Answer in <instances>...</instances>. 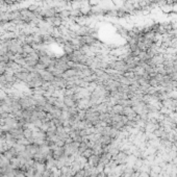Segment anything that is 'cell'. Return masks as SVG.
I'll use <instances>...</instances> for the list:
<instances>
[{
  "mask_svg": "<svg viewBox=\"0 0 177 177\" xmlns=\"http://www.w3.org/2000/svg\"><path fill=\"white\" fill-rule=\"evenodd\" d=\"M17 143L26 147L27 145H29V144H30V142H29V140H28V139H26V137H22V139H20V140H17Z\"/></svg>",
  "mask_w": 177,
  "mask_h": 177,
  "instance_id": "11",
  "label": "cell"
},
{
  "mask_svg": "<svg viewBox=\"0 0 177 177\" xmlns=\"http://www.w3.org/2000/svg\"><path fill=\"white\" fill-rule=\"evenodd\" d=\"M77 107H78L79 110H88L90 107H92V103H91V101H90V97L81 98V99H79V100L77 101Z\"/></svg>",
  "mask_w": 177,
  "mask_h": 177,
  "instance_id": "1",
  "label": "cell"
},
{
  "mask_svg": "<svg viewBox=\"0 0 177 177\" xmlns=\"http://www.w3.org/2000/svg\"><path fill=\"white\" fill-rule=\"evenodd\" d=\"M23 134H24V137H26V139H30V137H32V135H34V129L27 127V128H25L24 130H23Z\"/></svg>",
  "mask_w": 177,
  "mask_h": 177,
  "instance_id": "9",
  "label": "cell"
},
{
  "mask_svg": "<svg viewBox=\"0 0 177 177\" xmlns=\"http://www.w3.org/2000/svg\"><path fill=\"white\" fill-rule=\"evenodd\" d=\"M127 159H128V155L126 154L125 152H119L118 154L115 155V162L118 164V165H123L127 162Z\"/></svg>",
  "mask_w": 177,
  "mask_h": 177,
  "instance_id": "5",
  "label": "cell"
},
{
  "mask_svg": "<svg viewBox=\"0 0 177 177\" xmlns=\"http://www.w3.org/2000/svg\"><path fill=\"white\" fill-rule=\"evenodd\" d=\"M46 69H47V66L44 65L43 63H41V61H39V63L34 66V71H36V72H40V71L46 70Z\"/></svg>",
  "mask_w": 177,
  "mask_h": 177,
  "instance_id": "10",
  "label": "cell"
},
{
  "mask_svg": "<svg viewBox=\"0 0 177 177\" xmlns=\"http://www.w3.org/2000/svg\"><path fill=\"white\" fill-rule=\"evenodd\" d=\"M25 150L28 153H30L31 155H34L36 153H38L40 151V146H38L36 144H29V145H27V146L25 147Z\"/></svg>",
  "mask_w": 177,
  "mask_h": 177,
  "instance_id": "7",
  "label": "cell"
},
{
  "mask_svg": "<svg viewBox=\"0 0 177 177\" xmlns=\"http://www.w3.org/2000/svg\"><path fill=\"white\" fill-rule=\"evenodd\" d=\"M92 154H94V153H93V150H92L91 148H88V149H87L86 151H85V152H83V154H81V156H83L85 159H88V157H90V156L92 155Z\"/></svg>",
  "mask_w": 177,
  "mask_h": 177,
  "instance_id": "12",
  "label": "cell"
},
{
  "mask_svg": "<svg viewBox=\"0 0 177 177\" xmlns=\"http://www.w3.org/2000/svg\"><path fill=\"white\" fill-rule=\"evenodd\" d=\"M100 1L101 0H88V3L91 6H97L100 3Z\"/></svg>",
  "mask_w": 177,
  "mask_h": 177,
  "instance_id": "14",
  "label": "cell"
},
{
  "mask_svg": "<svg viewBox=\"0 0 177 177\" xmlns=\"http://www.w3.org/2000/svg\"><path fill=\"white\" fill-rule=\"evenodd\" d=\"M98 141L100 142V144L102 146H106V147L112 145V143H113V139L110 135H100Z\"/></svg>",
  "mask_w": 177,
  "mask_h": 177,
  "instance_id": "6",
  "label": "cell"
},
{
  "mask_svg": "<svg viewBox=\"0 0 177 177\" xmlns=\"http://www.w3.org/2000/svg\"><path fill=\"white\" fill-rule=\"evenodd\" d=\"M123 108H124V107H123L122 105H120V104H115V105L112 106L110 113L112 114V115H122Z\"/></svg>",
  "mask_w": 177,
  "mask_h": 177,
  "instance_id": "8",
  "label": "cell"
},
{
  "mask_svg": "<svg viewBox=\"0 0 177 177\" xmlns=\"http://www.w3.org/2000/svg\"><path fill=\"white\" fill-rule=\"evenodd\" d=\"M100 162V155L98 154H92L90 157L88 159V164L90 167H93V168H96Z\"/></svg>",
  "mask_w": 177,
  "mask_h": 177,
  "instance_id": "3",
  "label": "cell"
},
{
  "mask_svg": "<svg viewBox=\"0 0 177 177\" xmlns=\"http://www.w3.org/2000/svg\"><path fill=\"white\" fill-rule=\"evenodd\" d=\"M39 73H40V75H41V78H42L44 81H46V83H52L55 78L54 75H53L50 71L47 70V69L43 71H40Z\"/></svg>",
  "mask_w": 177,
  "mask_h": 177,
  "instance_id": "2",
  "label": "cell"
},
{
  "mask_svg": "<svg viewBox=\"0 0 177 177\" xmlns=\"http://www.w3.org/2000/svg\"><path fill=\"white\" fill-rule=\"evenodd\" d=\"M3 154H4V156H5L7 159H9V160H11V159H13L14 157H16V156L12 153V151H11V150H7V151H5V152L3 153Z\"/></svg>",
  "mask_w": 177,
  "mask_h": 177,
  "instance_id": "13",
  "label": "cell"
},
{
  "mask_svg": "<svg viewBox=\"0 0 177 177\" xmlns=\"http://www.w3.org/2000/svg\"><path fill=\"white\" fill-rule=\"evenodd\" d=\"M63 155H65L64 147H55L54 149H52V157H53V159L58 160Z\"/></svg>",
  "mask_w": 177,
  "mask_h": 177,
  "instance_id": "4",
  "label": "cell"
},
{
  "mask_svg": "<svg viewBox=\"0 0 177 177\" xmlns=\"http://www.w3.org/2000/svg\"><path fill=\"white\" fill-rule=\"evenodd\" d=\"M2 173V168H0V174Z\"/></svg>",
  "mask_w": 177,
  "mask_h": 177,
  "instance_id": "15",
  "label": "cell"
}]
</instances>
